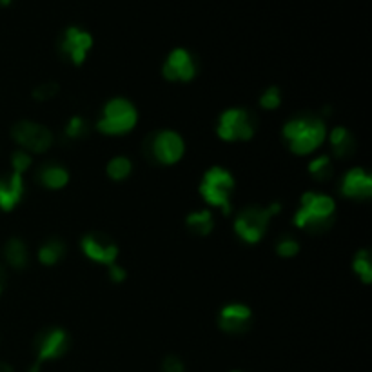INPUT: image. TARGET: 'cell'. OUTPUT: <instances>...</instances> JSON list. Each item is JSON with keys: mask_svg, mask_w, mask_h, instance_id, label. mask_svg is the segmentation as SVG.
Wrapping results in <instances>:
<instances>
[{"mask_svg": "<svg viewBox=\"0 0 372 372\" xmlns=\"http://www.w3.org/2000/svg\"><path fill=\"white\" fill-rule=\"evenodd\" d=\"M11 165H13V171L26 173L29 168H31V155L26 151H22V149H18V151L13 153Z\"/></svg>", "mask_w": 372, "mask_h": 372, "instance_id": "27", "label": "cell"}, {"mask_svg": "<svg viewBox=\"0 0 372 372\" xmlns=\"http://www.w3.org/2000/svg\"><path fill=\"white\" fill-rule=\"evenodd\" d=\"M24 197V173L13 171L9 176H0V209L13 211Z\"/></svg>", "mask_w": 372, "mask_h": 372, "instance_id": "15", "label": "cell"}, {"mask_svg": "<svg viewBox=\"0 0 372 372\" xmlns=\"http://www.w3.org/2000/svg\"><path fill=\"white\" fill-rule=\"evenodd\" d=\"M70 349V334L60 327H51L40 332L37 338V361H35L31 372L40 371L44 361L57 360L66 354Z\"/></svg>", "mask_w": 372, "mask_h": 372, "instance_id": "9", "label": "cell"}, {"mask_svg": "<svg viewBox=\"0 0 372 372\" xmlns=\"http://www.w3.org/2000/svg\"><path fill=\"white\" fill-rule=\"evenodd\" d=\"M80 247L89 260L107 267L116 263L120 253L119 246L104 233H87L80 241Z\"/></svg>", "mask_w": 372, "mask_h": 372, "instance_id": "11", "label": "cell"}, {"mask_svg": "<svg viewBox=\"0 0 372 372\" xmlns=\"http://www.w3.org/2000/svg\"><path fill=\"white\" fill-rule=\"evenodd\" d=\"M309 173L316 182H327L332 176V162L329 156H318L309 162Z\"/></svg>", "mask_w": 372, "mask_h": 372, "instance_id": "23", "label": "cell"}, {"mask_svg": "<svg viewBox=\"0 0 372 372\" xmlns=\"http://www.w3.org/2000/svg\"><path fill=\"white\" fill-rule=\"evenodd\" d=\"M126 276H127V273H126V269H124V267L116 266V263L109 266V278H111V282L120 283V282H124V280H126Z\"/></svg>", "mask_w": 372, "mask_h": 372, "instance_id": "30", "label": "cell"}, {"mask_svg": "<svg viewBox=\"0 0 372 372\" xmlns=\"http://www.w3.org/2000/svg\"><path fill=\"white\" fill-rule=\"evenodd\" d=\"M9 2H11V0H0V4L2 6H9Z\"/></svg>", "mask_w": 372, "mask_h": 372, "instance_id": "32", "label": "cell"}, {"mask_svg": "<svg viewBox=\"0 0 372 372\" xmlns=\"http://www.w3.org/2000/svg\"><path fill=\"white\" fill-rule=\"evenodd\" d=\"M162 73L169 82H191L198 73L197 60L187 50L176 48L165 58Z\"/></svg>", "mask_w": 372, "mask_h": 372, "instance_id": "10", "label": "cell"}, {"mask_svg": "<svg viewBox=\"0 0 372 372\" xmlns=\"http://www.w3.org/2000/svg\"><path fill=\"white\" fill-rule=\"evenodd\" d=\"M282 135L290 151L298 156H307L314 153L325 142L327 126L319 116L298 115L287 120Z\"/></svg>", "mask_w": 372, "mask_h": 372, "instance_id": "1", "label": "cell"}, {"mask_svg": "<svg viewBox=\"0 0 372 372\" xmlns=\"http://www.w3.org/2000/svg\"><path fill=\"white\" fill-rule=\"evenodd\" d=\"M138 122V111L131 100L116 97L104 106L97 129L107 136H122L131 133Z\"/></svg>", "mask_w": 372, "mask_h": 372, "instance_id": "3", "label": "cell"}, {"mask_svg": "<svg viewBox=\"0 0 372 372\" xmlns=\"http://www.w3.org/2000/svg\"><path fill=\"white\" fill-rule=\"evenodd\" d=\"M200 195L207 204L220 207L225 214L231 213V198L234 192V176L229 169L213 165L205 171L200 182Z\"/></svg>", "mask_w": 372, "mask_h": 372, "instance_id": "4", "label": "cell"}, {"mask_svg": "<svg viewBox=\"0 0 372 372\" xmlns=\"http://www.w3.org/2000/svg\"><path fill=\"white\" fill-rule=\"evenodd\" d=\"M329 142H331L332 155L336 158H349L354 155L356 151V138L347 127H334L329 135Z\"/></svg>", "mask_w": 372, "mask_h": 372, "instance_id": "17", "label": "cell"}, {"mask_svg": "<svg viewBox=\"0 0 372 372\" xmlns=\"http://www.w3.org/2000/svg\"><path fill=\"white\" fill-rule=\"evenodd\" d=\"M336 202L334 198L325 192H305L300 200V209L295 213V225L298 229H305L309 233H323L334 221Z\"/></svg>", "mask_w": 372, "mask_h": 372, "instance_id": "2", "label": "cell"}, {"mask_svg": "<svg viewBox=\"0 0 372 372\" xmlns=\"http://www.w3.org/2000/svg\"><path fill=\"white\" fill-rule=\"evenodd\" d=\"M4 258L13 269H24L29 262L28 247L21 238H11V240L6 241Z\"/></svg>", "mask_w": 372, "mask_h": 372, "instance_id": "18", "label": "cell"}, {"mask_svg": "<svg viewBox=\"0 0 372 372\" xmlns=\"http://www.w3.org/2000/svg\"><path fill=\"white\" fill-rule=\"evenodd\" d=\"M106 173L111 180L122 182L131 176L133 162L127 158V156H115V158H111L109 162H107Z\"/></svg>", "mask_w": 372, "mask_h": 372, "instance_id": "21", "label": "cell"}, {"mask_svg": "<svg viewBox=\"0 0 372 372\" xmlns=\"http://www.w3.org/2000/svg\"><path fill=\"white\" fill-rule=\"evenodd\" d=\"M66 254V246L64 241L58 240V238H50L48 241H44V246L38 249V260L44 266H55L64 258Z\"/></svg>", "mask_w": 372, "mask_h": 372, "instance_id": "20", "label": "cell"}, {"mask_svg": "<svg viewBox=\"0 0 372 372\" xmlns=\"http://www.w3.org/2000/svg\"><path fill=\"white\" fill-rule=\"evenodd\" d=\"M58 93V86L55 82H45V84H40L38 87H35L33 91V97L37 100H40V102H45V100H51L55 97V94Z\"/></svg>", "mask_w": 372, "mask_h": 372, "instance_id": "28", "label": "cell"}, {"mask_svg": "<svg viewBox=\"0 0 372 372\" xmlns=\"http://www.w3.org/2000/svg\"><path fill=\"white\" fill-rule=\"evenodd\" d=\"M0 372H13V367L9 363H4V361H0Z\"/></svg>", "mask_w": 372, "mask_h": 372, "instance_id": "31", "label": "cell"}, {"mask_svg": "<svg viewBox=\"0 0 372 372\" xmlns=\"http://www.w3.org/2000/svg\"><path fill=\"white\" fill-rule=\"evenodd\" d=\"M233 372H241V371H233Z\"/></svg>", "mask_w": 372, "mask_h": 372, "instance_id": "34", "label": "cell"}, {"mask_svg": "<svg viewBox=\"0 0 372 372\" xmlns=\"http://www.w3.org/2000/svg\"><path fill=\"white\" fill-rule=\"evenodd\" d=\"M256 133V116L246 107L225 109L217 122V135L224 142H246Z\"/></svg>", "mask_w": 372, "mask_h": 372, "instance_id": "5", "label": "cell"}, {"mask_svg": "<svg viewBox=\"0 0 372 372\" xmlns=\"http://www.w3.org/2000/svg\"><path fill=\"white\" fill-rule=\"evenodd\" d=\"M0 292H2V270H0Z\"/></svg>", "mask_w": 372, "mask_h": 372, "instance_id": "33", "label": "cell"}, {"mask_svg": "<svg viewBox=\"0 0 372 372\" xmlns=\"http://www.w3.org/2000/svg\"><path fill=\"white\" fill-rule=\"evenodd\" d=\"M143 151L148 158L155 160L156 164L173 165L184 158L185 142L180 135L171 129H162L156 131L146 140Z\"/></svg>", "mask_w": 372, "mask_h": 372, "instance_id": "6", "label": "cell"}, {"mask_svg": "<svg viewBox=\"0 0 372 372\" xmlns=\"http://www.w3.org/2000/svg\"><path fill=\"white\" fill-rule=\"evenodd\" d=\"M280 104H282V93H280V89L276 86L267 87L262 93V97H260V107L262 109L273 111L276 107H280Z\"/></svg>", "mask_w": 372, "mask_h": 372, "instance_id": "24", "label": "cell"}, {"mask_svg": "<svg viewBox=\"0 0 372 372\" xmlns=\"http://www.w3.org/2000/svg\"><path fill=\"white\" fill-rule=\"evenodd\" d=\"M64 135L70 140H78L82 136L87 135V124L86 120L80 119V116H73V119L67 122L66 129H64Z\"/></svg>", "mask_w": 372, "mask_h": 372, "instance_id": "26", "label": "cell"}, {"mask_svg": "<svg viewBox=\"0 0 372 372\" xmlns=\"http://www.w3.org/2000/svg\"><path fill=\"white\" fill-rule=\"evenodd\" d=\"M352 270L358 274V278L363 283L372 282V260L367 249H361L352 258Z\"/></svg>", "mask_w": 372, "mask_h": 372, "instance_id": "22", "label": "cell"}, {"mask_svg": "<svg viewBox=\"0 0 372 372\" xmlns=\"http://www.w3.org/2000/svg\"><path fill=\"white\" fill-rule=\"evenodd\" d=\"M276 253L282 258H295L300 253V244L292 236H282L276 241Z\"/></svg>", "mask_w": 372, "mask_h": 372, "instance_id": "25", "label": "cell"}, {"mask_svg": "<svg viewBox=\"0 0 372 372\" xmlns=\"http://www.w3.org/2000/svg\"><path fill=\"white\" fill-rule=\"evenodd\" d=\"M11 138L26 153H45L53 146V133L44 124L21 120L11 127Z\"/></svg>", "mask_w": 372, "mask_h": 372, "instance_id": "8", "label": "cell"}, {"mask_svg": "<svg viewBox=\"0 0 372 372\" xmlns=\"http://www.w3.org/2000/svg\"><path fill=\"white\" fill-rule=\"evenodd\" d=\"M251 322H253V311L246 303H227L218 312V325H220L221 331L229 332V334L246 332L249 329Z\"/></svg>", "mask_w": 372, "mask_h": 372, "instance_id": "12", "label": "cell"}, {"mask_svg": "<svg viewBox=\"0 0 372 372\" xmlns=\"http://www.w3.org/2000/svg\"><path fill=\"white\" fill-rule=\"evenodd\" d=\"M37 180L42 187L58 191V189L66 187L70 182V171L57 162H45L38 168Z\"/></svg>", "mask_w": 372, "mask_h": 372, "instance_id": "16", "label": "cell"}, {"mask_svg": "<svg viewBox=\"0 0 372 372\" xmlns=\"http://www.w3.org/2000/svg\"><path fill=\"white\" fill-rule=\"evenodd\" d=\"M341 195L351 200H368L372 197V178L363 168H352L341 178Z\"/></svg>", "mask_w": 372, "mask_h": 372, "instance_id": "14", "label": "cell"}, {"mask_svg": "<svg viewBox=\"0 0 372 372\" xmlns=\"http://www.w3.org/2000/svg\"><path fill=\"white\" fill-rule=\"evenodd\" d=\"M91 45H93V37L84 29L71 26L64 33V38L60 42V50L73 62L75 66H82L87 53H89Z\"/></svg>", "mask_w": 372, "mask_h": 372, "instance_id": "13", "label": "cell"}, {"mask_svg": "<svg viewBox=\"0 0 372 372\" xmlns=\"http://www.w3.org/2000/svg\"><path fill=\"white\" fill-rule=\"evenodd\" d=\"M270 218H273V213L269 207L249 205V207L241 209L238 217L234 218V233L246 244H258L266 236Z\"/></svg>", "mask_w": 372, "mask_h": 372, "instance_id": "7", "label": "cell"}, {"mask_svg": "<svg viewBox=\"0 0 372 372\" xmlns=\"http://www.w3.org/2000/svg\"><path fill=\"white\" fill-rule=\"evenodd\" d=\"M185 225L192 234H198V236H207L214 227L213 214L209 211H195V213L189 214L185 218Z\"/></svg>", "mask_w": 372, "mask_h": 372, "instance_id": "19", "label": "cell"}, {"mask_svg": "<svg viewBox=\"0 0 372 372\" xmlns=\"http://www.w3.org/2000/svg\"><path fill=\"white\" fill-rule=\"evenodd\" d=\"M184 361L178 356H165L162 361V372H184Z\"/></svg>", "mask_w": 372, "mask_h": 372, "instance_id": "29", "label": "cell"}]
</instances>
